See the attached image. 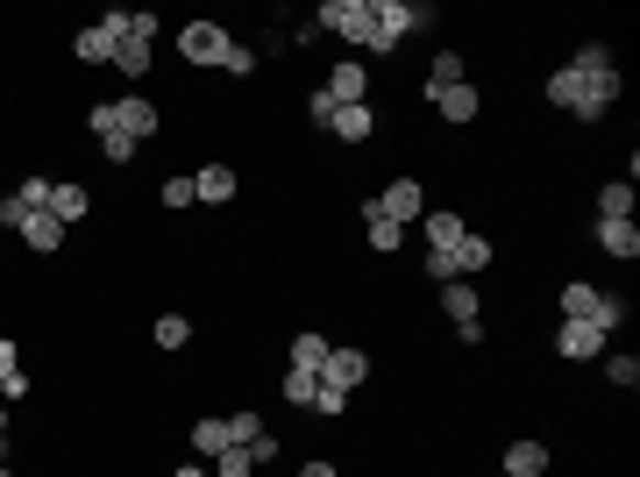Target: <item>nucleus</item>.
<instances>
[{"mask_svg": "<svg viewBox=\"0 0 640 477\" xmlns=\"http://www.w3.org/2000/svg\"><path fill=\"white\" fill-rule=\"evenodd\" d=\"M591 307H598V286L570 278V286H562V321H591Z\"/></svg>", "mask_w": 640, "mask_h": 477, "instance_id": "nucleus-25", "label": "nucleus"}, {"mask_svg": "<svg viewBox=\"0 0 640 477\" xmlns=\"http://www.w3.org/2000/svg\"><path fill=\"white\" fill-rule=\"evenodd\" d=\"M627 314H633V307L619 300V292H598V307H591V328H605V335H613V328H627Z\"/></svg>", "mask_w": 640, "mask_h": 477, "instance_id": "nucleus-30", "label": "nucleus"}, {"mask_svg": "<svg viewBox=\"0 0 640 477\" xmlns=\"http://www.w3.org/2000/svg\"><path fill=\"white\" fill-rule=\"evenodd\" d=\"M157 200H164V207H172V214H178V207H192V200H200V192H192V178H164V186H157Z\"/></svg>", "mask_w": 640, "mask_h": 477, "instance_id": "nucleus-34", "label": "nucleus"}, {"mask_svg": "<svg viewBox=\"0 0 640 477\" xmlns=\"http://www.w3.org/2000/svg\"><path fill=\"white\" fill-rule=\"evenodd\" d=\"M633 178H613V186H598V221H633Z\"/></svg>", "mask_w": 640, "mask_h": 477, "instance_id": "nucleus-20", "label": "nucleus"}, {"mask_svg": "<svg viewBox=\"0 0 640 477\" xmlns=\"http://www.w3.org/2000/svg\"><path fill=\"white\" fill-rule=\"evenodd\" d=\"M22 221H29V207H22V200H14V192H8V200H0V229H22Z\"/></svg>", "mask_w": 640, "mask_h": 477, "instance_id": "nucleus-40", "label": "nucleus"}, {"mask_svg": "<svg viewBox=\"0 0 640 477\" xmlns=\"http://www.w3.org/2000/svg\"><path fill=\"white\" fill-rule=\"evenodd\" d=\"M213 477H256V456L250 450H221L213 456Z\"/></svg>", "mask_w": 640, "mask_h": 477, "instance_id": "nucleus-33", "label": "nucleus"}, {"mask_svg": "<svg viewBox=\"0 0 640 477\" xmlns=\"http://www.w3.org/2000/svg\"><path fill=\"white\" fill-rule=\"evenodd\" d=\"M492 257H498V249H492V235H477V229H470L463 243H455V278H477V271H492Z\"/></svg>", "mask_w": 640, "mask_h": 477, "instance_id": "nucleus-18", "label": "nucleus"}, {"mask_svg": "<svg viewBox=\"0 0 640 477\" xmlns=\"http://www.w3.org/2000/svg\"><path fill=\"white\" fill-rule=\"evenodd\" d=\"M86 207H93V192H86V186H71V178H65V186H51V214L65 221V229H71V221H86Z\"/></svg>", "mask_w": 640, "mask_h": 477, "instance_id": "nucleus-22", "label": "nucleus"}, {"mask_svg": "<svg viewBox=\"0 0 640 477\" xmlns=\"http://www.w3.org/2000/svg\"><path fill=\"white\" fill-rule=\"evenodd\" d=\"M548 470V442H512L506 450V477H541Z\"/></svg>", "mask_w": 640, "mask_h": 477, "instance_id": "nucleus-24", "label": "nucleus"}, {"mask_svg": "<svg viewBox=\"0 0 640 477\" xmlns=\"http://www.w3.org/2000/svg\"><path fill=\"white\" fill-rule=\"evenodd\" d=\"M121 36H129V14H100L93 29L71 36V57H79V65H114V43Z\"/></svg>", "mask_w": 640, "mask_h": 477, "instance_id": "nucleus-5", "label": "nucleus"}, {"mask_svg": "<svg viewBox=\"0 0 640 477\" xmlns=\"http://www.w3.org/2000/svg\"><path fill=\"white\" fill-rule=\"evenodd\" d=\"M100 157H107V164H129V157H135V143L114 129V136H100Z\"/></svg>", "mask_w": 640, "mask_h": 477, "instance_id": "nucleus-36", "label": "nucleus"}, {"mask_svg": "<svg viewBox=\"0 0 640 477\" xmlns=\"http://www.w3.org/2000/svg\"><path fill=\"white\" fill-rule=\"evenodd\" d=\"M427 278H441V286H449V278H455V249H427Z\"/></svg>", "mask_w": 640, "mask_h": 477, "instance_id": "nucleus-37", "label": "nucleus"}, {"mask_svg": "<svg viewBox=\"0 0 640 477\" xmlns=\"http://www.w3.org/2000/svg\"><path fill=\"white\" fill-rule=\"evenodd\" d=\"M605 342H613V335H605V328H591V321H562V328H555V356H562V364L605 356Z\"/></svg>", "mask_w": 640, "mask_h": 477, "instance_id": "nucleus-9", "label": "nucleus"}, {"mask_svg": "<svg viewBox=\"0 0 640 477\" xmlns=\"http://www.w3.org/2000/svg\"><path fill=\"white\" fill-rule=\"evenodd\" d=\"M307 122H313V129H328V122H334V100H328V93H313V100H307Z\"/></svg>", "mask_w": 640, "mask_h": 477, "instance_id": "nucleus-39", "label": "nucleus"}, {"mask_svg": "<svg viewBox=\"0 0 640 477\" xmlns=\"http://www.w3.org/2000/svg\"><path fill=\"white\" fill-rule=\"evenodd\" d=\"M221 71H235V79H250V71H256V51H250V43H228Z\"/></svg>", "mask_w": 640, "mask_h": 477, "instance_id": "nucleus-35", "label": "nucleus"}, {"mask_svg": "<svg viewBox=\"0 0 640 477\" xmlns=\"http://www.w3.org/2000/svg\"><path fill=\"white\" fill-rule=\"evenodd\" d=\"M228 43H235V36H228L221 22H186V29H178V57H186V65H200V71H207V65L221 71Z\"/></svg>", "mask_w": 640, "mask_h": 477, "instance_id": "nucleus-4", "label": "nucleus"}, {"mask_svg": "<svg viewBox=\"0 0 640 477\" xmlns=\"http://www.w3.org/2000/svg\"><path fill=\"white\" fill-rule=\"evenodd\" d=\"M264 442V413H228V450H256Z\"/></svg>", "mask_w": 640, "mask_h": 477, "instance_id": "nucleus-27", "label": "nucleus"}, {"mask_svg": "<svg viewBox=\"0 0 640 477\" xmlns=\"http://www.w3.org/2000/svg\"><path fill=\"white\" fill-rule=\"evenodd\" d=\"M548 108L576 114V122H605V114H613V108H605L598 93H591V79H584V71H576V65H562L555 79H548Z\"/></svg>", "mask_w": 640, "mask_h": 477, "instance_id": "nucleus-2", "label": "nucleus"}, {"mask_svg": "<svg viewBox=\"0 0 640 477\" xmlns=\"http://www.w3.org/2000/svg\"><path fill=\"white\" fill-rule=\"evenodd\" d=\"M150 335H157L164 356H172V350H186V342H192V321H186V314H157V328H150Z\"/></svg>", "mask_w": 640, "mask_h": 477, "instance_id": "nucleus-28", "label": "nucleus"}, {"mask_svg": "<svg viewBox=\"0 0 640 477\" xmlns=\"http://www.w3.org/2000/svg\"><path fill=\"white\" fill-rule=\"evenodd\" d=\"M14 235H22V243L36 249V257H57V249H65V221H57V214H29Z\"/></svg>", "mask_w": 640, "mask_h": 477, "instance_id": "nucleus-13", "label": "nucleus"}, {"mask_svg": "<svg viewBox=\"0 0 640 477\" xmlns=\"http://www.w3.org/2000/svg\"><path fill=\"white\" fill-rule=\"evenodd\" d=\"M363 378H371V356H363L356 342H342V350H328V364H320V385H334V392H356Z\"/></svg>", "mask_w": 640, "mask_h": 477, "instance_id": "nucleus-7", "label": "nucleus"}, {"mask_svg": "<svg viewBox=\"0 0 640 477\" xmlns=\"http://www.w3.org/2000/svg\"><path fill=\"white\" fill-rule=\"evenodd\" d=\"M371 214L399 221V229H406V221H420V214H427V192H420V178H391V186L371 200Z\"/></svg>", "mask_w": 640, "mask_h": 477, "instance_id": "nucleus-6", "label": "nucleus"}, {"mask_svg": "<svg viewBox=\"0 0 640 477\" xmlns=\"http://www.w3.org/2000/svg\"><path fill=\"white\" fill-rule=\"evenodd\" d=\"M591 235H598V249H605V257H619V264L640 257V229H633V221H598Z\"/></svg>", "mask_w": 640, "mask_h": 477, "instance_id": "nucleus-17", "label": "nucleus"}, {"mask_svg": "<svg viewBox=\"0 0 640 477\" xmlns=\"http://www.w3.org/2000/svg\"><path fill=\"white\" fill-rule=\"evenodd\" d=\"M192 192H200V200L207 207H228V200H235V164H200V171H192Z\"/></svg>", "mask_w": 640, "mask_h": 477, "instance_id": "nucleus-12", "label": "nucleus"}, {"mask_svg": "<svg viewBox=\"0 0 640 477\" xmlns=\"http://www.w3.org/2000/svg\"><path fill=\"white\" fill-rule=\"evenodd\" d=\"M371 14H377V43H371V57H385V51H399L413 29H427V0H371Z\"/></svg>", "mask_w": 640, "mask_h": 477, "instance_id": "nucleus-1", "label": "nucleus"}, {"mask_svg": "<svg viewBox=\"0 0 640 477\" xmlns=\"http://www.w3.org/2000/svg\"><path fill=\"white\" fill-rule=\"evenodd\" d=\"M313 392H320V370L285 364V407H313Z\"/></svg>", "mask_w": 640, "mask_h": 477, "instance_id": "nucleus-26", "label": "nucleus"}, {"mask_svg": "<svg viewBox=\"0 0 640 477\" xmlns=\"http://www.w3.org/2000/svg\"><path fill=\"white\" fill-rule=\"evenodd\" d=\"M172 477H213V470H200V464H178V470H172Z\"/></svg>", "mask_w": 640, "mask_h": 477, "instance_id": "nucleus-43", "label": "nucleus"}, {"mask_svg": "<svg viewBox=\"0 0 640 477\" xmlns=\"http://www.w3.org/2000/svg\"><path fill=\"white\" fill-rule=\"evenodd\" d=\"M441 307H449L455 328H463V321H484V292L470 286V278H449V286H441Z\"/></svg>", "mask_w": 640, "mask_h": 477, "instance_id": "nucleus-16", "label": "nucleus"}, {"mask_svg": "<svg viewBox=\"0 0 640 477\" xmlns=\"http://www.w3.org/2000/svg\"><path fill=\"white\" fill-rule=\"evenodd\" d=\"M463 79H470V71H463V57H455V51H441L434 65H427V100L455 93V86H463Z\"/></svg>", "mask_w": 640, "mask_h": 477, "instance_id": "nucleus-21", "label": "nucleus"}, {"mask_svg": "<svg viewBox=\"0 0 640 477\" xmlns=\"http://www.w3.org/2000/svg\"><path fill=\"white\" fill-rule=\"evenodd\" d=\"M0 477H14V470H8V464H0Z\"/></svg>", "mask_w": 640, "mask_h": 477, "instance_id": "nucleus-44", "label": "nucleus"}, {"mask_svg": "<svg viewBox=\"0 0 640 477\" xmlns=\"http://www.w3.org/2000/svg\"><path fill=\"white\" fill-rule=\"evenodd\" d=\"M328 350H334L328 335H293V364L299 370H320V364H328Z\"/></svg>", "mask_w": 640, "mask_h": 477, "instance_id": "nucleus-31", "label": "nucleus"}, {"mask_svg": "<svg viewBox=\"0 0 640 477\" xmlns=\"http://www.w3.org/2000/svg\"><path fill=\"white\" fill-rule=\"evenodd\" d=\"M114 129L129 143H143V136H157V129H164V108H157V100H143V93H129V100H114Z\"/></svg>", "mask_w": 640, "mask_h": 477, "instance_id": "nucleus-8", "label": "nucleus"}, {"mask_svg": "<svg viewBox=\"0 0 640 477\" xmlns=\"http://www.w3.org/2000/svg\"><path fill=\"white\" fill-rule=\"evenodd\" d=\"M420 235H427V249H455L470 235V221L449 214V207H427V214H420Z\"/></svg>", "mask_w": 640, "mask_h": 477, "instance_id": "nucleus-11", "label": "nucleus"}, {"mask_svg": "<svg viewBox=\"0 0 640 477\" xmlns=\"http://www.w3.org/2000/svg\"><path fill=\"white\" fill-rule=\"evenodd\" d=\"M605 378H613L619 392H633V385H640V356L633 350H605Z\"/></svg>", "mask_w": 640, "mask_h": 477, "instance_id": "nucleus-29", "label": "nucleus"}, {"mask_svg": "<svg viewBox=\"0 0 640 477\" xmlns=\"http://www.w3.org/2000/svg\"><path fill=\"white\" fill-rule=\"evenodd\" d=\"M363 243H371L377 257H391V249L406 243V229H399V221H385V214H371V207H363Z\"/></svg>", "mask_w": 640, "mask_h": 477, "instance_id": "nucleus-23", "label": "nucleus"}, {"mask_svg": "<svg viewBox=\"0 0 640 477\" xmlns=\"http://www.w3.org/2000/svg\"><path fill=\"white\" fill-rule=\"evenodd\" d=\"M299 477H342V470H334L328 456H307V464H299Z\"/></svg>", "mask_w": 640, "mask_h": 477, "instance_id": "nucleus-42", "label": "nucleus"}, {"mask_svg": "<svg viewBox=\"0 0 640 477\" xmlns=\"http://www.w3.org/2000/svg\"><path fill=\"white\" fill-rule=\"evenodd\" d=\"M8 370H22V350H14V342L0 335V378H8Z\"/></svg>", "mask_w": 640, "mask_h": 477, "instance_id": "nucleus-41", "label": "nucleus"}, {"mask_svg": "<svg viewBox=\"0 0 640 477\" xmlns=\"http://www.w3.org/2000/svg\"><path fill=\"white\" fill-rule=\"evenodd\" d=\"M192 450H200V456H221L228 450V421H192Z\"/></svg>", "mask_w": 640, "mask_h": 477, "instance_id": "nucleus-32", "label": "nucleus"}, {"mask_svg": "<svg viewBox=\"0 0 640 477\" xmlns=\"http://www.w3.org/2000/svg\"><path fill=\"white\" fill-rule=\"evenodd\" d=\"M320 93H328L334 108H363V100H371V71H363V65H334Z\"/></svg>", "mask_w": 640, "mask_h": 477, "instance_id": "nucleus-10", "label": "nucleus"}, {"mask_svg": "<svg viewBox=\"0 0 640 477\" xmlns=\"http://www.w3.org/2000/svg\"><path fill=\"white\" fill-rule=\"evenodd\" d=\"M434 108H441V122H449V129H470V122H477V114H484V93H477V86H455V93H441L434 100Z\"/></svg>", "mask_w": 640, "mask_h": 477, "instance_id": "nucleus-14", "label": "nucleus"}, {"mask_svg": "<svg viewBox=\"0 0 640 477\" xmlns=\"http://www.w3.org/2000/svg\"><path fill=\"white\" fill-rule=\"evenodd\" d=\"M129 36H143V43H157V36H164V14H129Z\"/></svg>", "mask_w": 640, "mask_h": 477, "instance_id": "nucleus-38", "label": "nucleus"}, {"mask_svg": "<svg viewBox=\"0 0 640 477\" xmlns=\"http://www.w3.org/2000/svg\"><path fill=\"white\" fill-rule=\"evenodd\" d=\"M328 136H342V143H371V136H377V108H371V100H363V108H334Z\"/></svg>", "mask_w": 640, "mask_h": 477, "instance_id": "nucleus-15", "label": "nucleus"}, {"mask_svg": "<svg viewBox=\"0 0 640 477\" xmlns=\"http://www.w3.org/2000/svg\"><path fill=\"white\" fill-rule=\"evenodd\" d=\"M150 65H157V43H143V36H121V43H114V71L150 79Z\"/></svg>", "mask_w": 640, "mask_h": 477, "instance_id": "nucleus-19", "label": "nucleus"}, {"mask_svg": "<svg viewBox=\"0 0 640 477\" xmlns=\"http://www.w3.org/2000/svg\"><path fill=\"white\" fill-rule=\"evenodd\" d=\"M0 428H8V413H0Z\"/></svg>", "mask_w": 640, "mask_h": 477, "instance_id": "nucleus-45", "label": "nucleus"}, {"mask_svg": "<svg viewBox=\"0 0 640 477\" xmlns=\"http://www.w3.org/2000/svg\"><path fill=\"white\" fill-rule=\"evenodd\" d=\"M313 29H334V36L356 43V51H371V43H377V14H371V0H328Z\"/></svg>", "mask_w": 640, "mask_h": 477, "instance_id": "nucleus-3", "label": "nucleus"}]
</instances>
